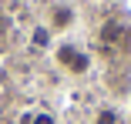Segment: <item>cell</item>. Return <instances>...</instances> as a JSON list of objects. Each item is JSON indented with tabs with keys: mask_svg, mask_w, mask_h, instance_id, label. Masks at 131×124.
<instances>
[{
	"mask_svg": "<svg viewBox=\"0 0 131 124\" xmlns=\"http://www.w3.org/2000/svg\"><path fill=\"white\" fill-rule=\"evenodd\" d=\"M57 64H61L64 70H71V74H84V70L91 67V57H88L84 51H77L74 44H61V47H57Z\"/></svg>",
	"mask_w": 131,
	"mask_h": 124,
	"instance_id": "6da1fadb",
	"label": "cell"
},
{
	"mask_svg": "<svg viewBox=\"0 0 131 124\" xmlns=\"http://www.w3.org/2000/svg\"><path fill=\"white\" fill-rule=\"evenodd\" d=\"M30 124H54V114H34Z\"/></svg>",
	"mask_w": 131,
	"mask_h": 124,
	"instance_id": "8992f818",
	"label": "cell"
},
{
	"mask_svg": "<svg viewBox=\"0 0 131 124\" xmlns=\"http://www.w3.org/2000/svg\"><path fill=\"white\" fill-rule=\"evenodd\" d=\"M74 20H77V10L71 4L50 7V30H67V27H74Z\"/></svg>",
	"mask_w": 131,
	"mask_h": 124,
	"instance_id": "7a4b0ae2",
	"label": "cell"
},
{
	"mask_svg": "<svg viewBox=\"0 0 131 124\" xmlns=\"http://www.w3.org/2000/svg\"><path fill=\"white\" fill-rule=\"evenodd\" d=\"M121 34H124V27L111 20V23H104V30H101V40H104V44H114V40H118Z\"/></svg>",
	"mask_w": 131,
	"mask_h": 124,
	"instance_id": "3957f363",
	"label": "cell"
},
{
	"mask_svg": "<svg viewBox=\"0 0 131 124\" xmlns=\"http://www.w3.org/2000/svg\"><path fill=\"white\" fill-rule=\"evenodd\" d=\"M50 44V27H37L34 30V47H47Z\"/></svg>",
	"mask_w": 131,
	"mask_h": 124,
	"instance_id": "277c9868",
	"label": "cell"
},
{
	"mask_svg": "<svg viewBox=\"0 0 131 124\" xmlns=\"http://www.w3.org/2000/svg\"><path fill=\"white\" fill-rule=\"evenodd\" d=\"M94 124H118V111H111V107L97 111V121H94Z\"/></svg>",
	"mask_w": 131,
	"mask_h": 124,
	"instance_id": "5b68a950",
	"label": "cell"
}]
</instances>
